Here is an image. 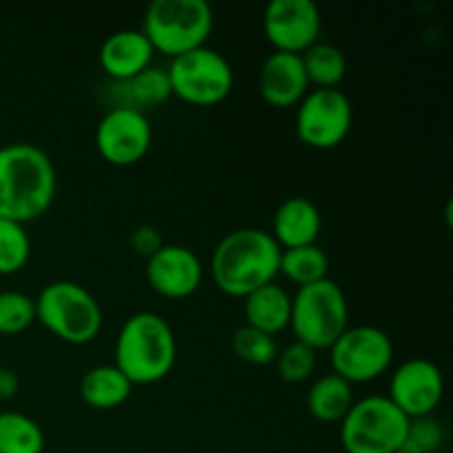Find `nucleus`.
<instances>
[{"mask_svg":"<svg viewBox=\"0 0 453 453\" xmlns=\"http://www.w3.org/2000/svg\"><path fill=\"white\" fill-rule=\"evenodd\" d=\"M133 383L115 365H96L80 380V398L91 410L109 411L131 398Z\"/></svg>","mask_w":453,"mask_h":453,"instance_id":"obj_20","label":"nucleus"},{"mask_svg":"<svg viewBox=\"0 0 453 453\" xmlns=\"http://www.w3.org/2000/svg\"><path fill=\"white\" fill-rule=\"evenodd\" d=\"M230 348H233V354L237 358H242L248 365L257 367H268L277 361L279 345L277 339L265 332L255 330L250 326L239 327L233 334V341H230Z\"/></svg>","mask_w":453,"mask_h":453,"instance_id":"obj_26","label":"nucleus"},{"mask_svg":"<svg viewBox=\"0 0 453 453\" xmlns=\"http://www.w3.org/2000/svg\"><path fill=\"white\" fill-rule=\"evenodd\" d=\"M243 314H246V326L277 336L279 332L290 327L292 296L277 281L268 283L243 296Z\"/></svg>","mask_w":453,"mask_h":453,"instance_id":"obj_18","label":"nucleus"},{"mask_svg":"<svg viewBox=\"0 0 453 453\" xmlns=\"http://www.w3.org/2000/svg\"><path fill=\"white\" fill-rule=\"evenodd\" d=\"M354 405V389L348 380L336 376L334 372L314 380L305 396V407L310 416L319 423H341L349 407Z\"/></svg>","mask_w":453,"mask_h":453,"instance_id":"obj_21","label":"nucleus"},{"mask_svg":"<svg viewBox=\"0 0 453 453\" xmlns=\"http://www.w3.org/2000/svg\"><path fill=\"white\" fill-rule=\"evenodd\" d=\"M274 365H277L279 379L286 380V383H305L314 374V370H317V352L308 348V345L295 341L288 348L279 349Z\"/></svg>","mask_w":453,"mask_h":453,"instance_id":"obj_28","label":"nucleus"},{"mask_svg":"<svg viewBox=\"0 0 453 453\" xmlns=\"http://www.w3.org/2000/svg\"><path fill=\"white\" fill-rule=\"evenodd\" d=\"M153 144L149 115L127 106H111L96 128V149L106 164L118 168L135 166Z\"/></svg>","mask_w":453,"mask_h":453,"instance_id":"obj_11","label":"nucleus"},{"mask_svg":"<svg viewBox=\"0 0 453 453\" xmlns=\"http://www.w3.org/2000/svg\"><path fill=\"white\" fill-rule=\"evenodd\" d=\"M153 58L155 49L142 29H119L102 42L97 60L111 82H124L153 66Z\"/></svg>","mask_w":453,"mask_h":453,"instance_id":"obj_16","label":"nucleus"},{"mask_svg":"<svg viewBox=\"0 0 453 453\" xmlns=\"http://www.w3.org/2000/svg\"><path fill=\"white\" fill-rule=\"evenodd\" d=\"M301 62L312 88H339L348 75V58L343 49L323 40L301 53Z\"/></svg>","mask_w":453,"mask_h":453,"instance_id":"obj_22","label":"nucleus"},{"mask_svg":"<svg viewBox=\"0 0 453 453\" xmlns=\"http://www.w3.org/2000/svg\"><path fill=\"white\" fill-rule=\"evenodd\" d=\"M281 248L270 230L237 228L221 237L211 257V277L217 290L243 299L274 283L279 277Z\"/></svg>","mask_w":453,"mask_h":453,"instance_id":"obj_2","label":"nucleus"},{"mask_svg":"<svg viewBox=\"0 0 453 453\" xmlns=\"http://www.w3.org/2000/svg\"><path fill=\"white\" fill-rule=\"evenodd\" d=\"M47 438L31 416L0 411V453H42Z\"/></svg>","mask_w":453,"mask_h":453,"instance_id":"obj_24","label":"nucleus"},{"mask_svg":"<svg viewBox=\"0 0 453 453\" xmlns=\"http://www.w3.org/2000/svg\"><path fill=\"white\" fill-rule=\"evenodd\" d=\"M349 327V305L343 288L330 277L312 286L296 288L292 296L290 330L295 341L314 352L330 349Z\"/></svg>","mask_w":453,"mask_h":453,"instance_id":"obj_6","label":"nucleus"},{"mask_svg":"<svg viewBox=\"0 0 453 453\" xmlns=\"http://www.w3.org/2000/svg\"><path fill=\"white\" fill-rule=\"evenodd\" d=\"M323 18L312 0H273L264 13V34L274 51L301 56L321 40Z\"/></svg>","mask_w":453,"mask_h":453,"instance_id":"obj_13","label":"nucleus"},{"mask_svg":"<svg viewBox=\"0 0 453 453\" xmlns=\"http://www.w3.org/2000/svg\"><path fill=\"white\" fill-rule=\"evenodd\" d=\"M354 106L341 88H310L296 104V135L317 150L336 149L352 131Z\"/></svg>","mask_w":453,"mask_h":453,"instance_id":"obj_10","label":"nucleus"},{"mask_svg":"<svg viewBox=\"0 0 453 453\" xmlns=\"http://www.w3.org/2000/svg\"><path fill=\"white\" fill-rule=\"evenodd\" d=\"M35 323V299L18 290L0 292V334L16 336Z\"/></svg>","mask_w":453,"mask_h":453,"instance_id":"obj_27","label":"nucleus"},{"mask_svg":"<svg viewBox=\"0 0 453 453\" xmlns=\"http://www.w3.org/2000/svg\"><path fill=\"white\" fill-rule=\"evenodd\" d=\"M321 228L323 219L317 203L312 199L296 195V197L281 202V206L274 211L270 234H273L274 242L279 243L281 250H288V248H301L317 243Z\"/></svg>","mask_w":453,"mask_h":453,"instance_id":"obj_17","label":"nucleus"},{"mask_svg":"<svg viewBox=\"0 0 453 453\" xmlns=\"http://www.w3.org/2000/svg\"><path fill=\"white\" fill-rule=\"evenodd\" d=\"M18 389H20V379H18L16 372L9 370V367H0V403L12 401Z\"/></svg>","mask_w":453,"mask_h":453,"instance_id":"obj_31","label":"nucleus"},{"mask_svg":"<svg viewBox=\"0 0 453 453\" xmlns=\"http://www.w3.org/2000/svg\"><path fill=\"white\" fill-rule=\"evenodd\" d=\"M58 175L47 150L29 142L0 146V219L29 224L47 215Z\"/></svg>","mask_w":453,"mask_h":453,"instance_id":"obj_1","label":"nucleus"},{"mask_svg":"<svg viewBox=\"0 0 453 453\" xmlns=\"http://www.w3.org/2000/svg\"><path fill=\"white\" fill-rule=\"evenodd\" d=\"M146 281L164 299H188L203 281L202 259L190 248L164 243L153 257L146 259Z\"/></svg>","mask_w":453,"mask_h":453,"instance_id":"obj_14","label":"nucleus"},{"mask_svg":"<svg viewBox=\"0 0 453 453\" xmlns=\"http://www.w3.org/2000/svg\"><path fill=\"white\" fill-rule=\"evenodd\" d=\"M339 425L345 453H398L410 418L388 396H365L354 401Z\"/></svg>","mask_w":453,"mask_h":453,"instance_id":"obj_7","label":"nucleus"},{"mask_svg":"<svg viewBox=\"0 0 453 453\" xmlns=\"http://www.w3.org/2000/svg\"><path fill=\"white\" fill-rule=\"evenodd\" d=\"M445 396V376L429 358H410L392 372L388 398L410 420L436 414Z\"/></svg>","mask_w":453,"mask_h":453,"instance_id":"obj_12","label":"nucleus"},{"mask_svg":"<svg viewBox=\"0 0 453 453\" xmlns=\"http://www.w3.org/2000/svg\"><path fill=\"white\" fill-rule=\"evenodd\" d=\"M35 321L62 343L88 345L100 336L104 314L84 286L53 281L35 296Z\"/></svg>","mask_w":453,"mask_h":453,"instance_id":"obj_4","label":"nucleus"},{"mask_svg":"<svg viewBox=\"0 0 453 453\" xmlns=\"http://www.w3.org/2000/svg\"><path fill=\"white\" fill-rule=\"evenodd\" d=\"M327 273H330V257L319 243L281 250L279 277H286L296 288L323 281V279H327Z\"/></svg>","mask_w":453,"mask_h":453,"instance_id":"obj_23","label":"nucleus"},{"mask_svg":"<svg viewBox=\"0 0 453 453\" xmlns=\"http://www.w3.org/2000/svg\"><path fill=\"white\" fill-rule=\"evenodd\" d=\"M332 372L349 385L380 379L394 363L389 334L374 326H349L330 348Z\"/></svg>","mask_w":453,"mask_h":453,"instance_id":"obj_9","label":"nucleus"},{"mask_svg":"<svg viewBox=\"0 0 453 453\" xmlns=\"http://www.w3.org/2000/svg\"><path fill=\"white\" fill-rule=\"evenodd\" d=\"M445 441L447 432L441 420H436L434 416L414 418L410 420L407 436L398 453H438L445 447Z\"/></svg>","mask_w":453,"mask_h":453,"instance_id":"obj_29","label":"nucleus"},{"mask_svg":"<svg viewBox=\"0 0 453 453\" xmlns=\"http://www.w3.org/2000/svg\"><path fill=\"white\" fill-rule=\"evenodd\" d=\"M215 27V13L206 0H153L146 7L142 34L155 53L173 60L206 47Z\"/></svg>","mask_w":453,"mask_h":453,"instance_id":"obj_5","label":"nucleus"},{"mask_svg":"<svg viewBox=\"0 0 453 453\" xmlns=\"http://www.w3.org/2000/svg\"><path fill=\"white\" fill-rule=\"evenodd\" d=\"M173 96L190 106H215L233 93L234 71L224 53L199 47L173 58L166 69Z\"/></svg>","mask_w":453,"mask_h":453,"instance_id":"obj_8","label":"nucleus"},{"mask_svg":"<svg viewBox=\"0 0 453 453\" xmlns=\"http://www.w3.org/2000/svg\"><path fill=\"white\" fill-rule=\"evenodd\" d=\"M31 239L25 226L0 219V277L16 274L29 264Z\"/></svg>","mask_w":453,"mask_h":453,"instance_id":"obj_25","label":"nucleus"},{"mask_svg":"<svg viewBox=\"0 0 453 453\" xmlns=\"http://www.w3.org/2000/svg\"><path fill=\"white\" fill-rule=\"evenodd\" d=\"M177 361V339L171 323L155 312H135L124 321L115 341L113 365L135 385L166 379Z\"/></svg>","mask_w":453,"mask_h":453,"instance_id":"obj_3","label":"nucleus"},{"mask_svg":"<svg viewBox=\"0 0 453 453\" xmlns=\"http://www.w3.org/2000/svg\"><path fill=\"white\" fill-rule=\"evenodd\" d=\"M111 96H113V106H127L146 113L149 109L162 106L168 97L173 96L168 73L162 66H149L140 75L124 82H111Z\"/></svg>","mask_w":453,"mask_h":453,"instance_id":"obj_19","label":"nucleus"},{"mask_svg":"<svg viewBox=\"0 0 453 453\" xmlns=\"http://www.w3.org/2000/svg\"><path fill=\"white\" fill-rule=\"evenodd\" d=\"M162 246H164V239L155 226H140V228L133 230L131 248L137 252V255L144 257V259L153 257Z\"/></svg>","mask_w":453,"mask_h":453,"instance_id":"obj_30","label":"nucleus"},{"mask_svg":"<svg viewBox=\"0 0 453 453\" xmlns=\"http://www.w3.org/2000/svg\"><path fill=\"white\" fill-rule=\"evenodd\" d=\"M257 87L261 100L273 109H292L299 104L310 91L301 56L281 51L270 53L259 69Z\"/></svg>","mask_w":453,"mask_h":453,"instance_id":"obj_15","label":"nucleus"}]
</instances>
